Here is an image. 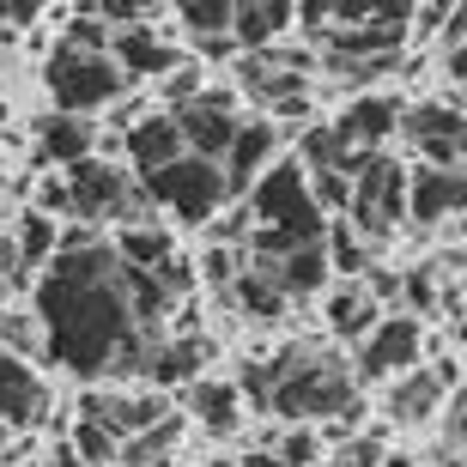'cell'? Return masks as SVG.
I'll list each match as a JSON object with an SVG mask.
<instances>
[{"label": "cell", "instance_id": "cell-30", "mask_svg": "<svg viewBox=\"0 0 467 467\" xmlns=\"http://www.w3.org/2000/svg\"><path fill=\"white\" fill-rule=\"evenodd\" d=\"M176 437H182V419H176V413H164V419H158V425H152L146 437L121 443V455H116V462H128V467H152V462H164V450H171Z\"/></svg>", "mask_w": 467, "mask_h": 467}, {"label": "cell", "instance_id": "cell-34", "mask_svg": "<svg viewBox=\"0 0 467 467\" xmlns=\"http://www.w3.org/2000/svg\"><path fill=\"white\" fill-rule=\"evenodd\" d=\"M304 182H310V201H316L322 219H328V213H347V201H352L347 171H304Z\"/></svg>", "mask_w": 467, "mask_h": 467}, {"label": "cell", "instance_id": "cell-2", "mask_svg": "<svg viewBox=\"0 0 467 467\" xmlns=\"http://www.w3.org/2000/svg\"><path fill=\"white\" fill-rule=\"evenodd\" d=\"M243 389L255 407H267L279 419H340L347 407H358L352 370L322 347H285L279 358L255 364L243 377Z\"/></svg>", "mask_w": 467, "mask_h": 467}, {"label": "cell", "instance_id": "cell-25", "mask_svg": "<svg viewBox=\"0 0 467 467\" xmlns=\"http://www.w3.org/2000/svg\"><path fill=\"white\" fill-rule=\"evenodd\" d=\"M194 419L207 425L213 437H231L243 425V395L231 389V382H194Z\"/></svg>", "mask_w": 467, "mask_h": 467}, {"label": "cell", "instance_id": "cell-20", "mask_svg": "<svg viewBox=\"0 0 467 467\" xmlns=\"http://www.w3.org/2000/svg\"><path fill=\"white\" fill-rule=\"evenodd\" d=\"M285 25H292L285 0H243V6H231V49H274V36Z\"/></svg>", "mask_w": 467, "mask_h": 467}, {"label": "cell", "instance_id": "cell-24", "mask_svg": "<svg viewBox=\"0 0 467 467\" xmlns=\"http://www.w3.org/2000/svg\"><path fill=\"white\" fill-rule=\"evenodd\" d=\"M201 364H207V340H158V347L146 352V364H140V377H152V382H189Z\"/></svg>", "mask_w": 467, "mask_h": 467}, {"label": "cell", "instance_id": "cell-3", "mask_svg": "<svg viewBox=\"0 0 467 467\" xmlns=\"http://www.w3.org/2000/svg\"><path fill=\"white\" fill-rule=\"evenodd\" d=\"M249 213H255L249 255H261V261H279V255H292V249L322 243V213L310 201V182H304V164L297 158H285V164H274V171L261 176Z\"/></svg>", "mask_w": 467, "mask_h": 467}, {"label": "cell", "instance_id": "cell-28", "mask_svg": "<svg viewBox=\"0 0 467 467\" xmlns=\"http://www.w3.org/2000/svg\"><path fill=\"white\" fill-rule=\"evenodd\" d=\"M55 237H61V225H55V219H43V213H25V219H18L13 255H18V274H25V279H31V267L55 261Z\"/></svg>", "mask_w": 467, "mask_h": 467}, {"label": "cell", "instance_id": "cell-23", "mask_svg": "<svg viewBox=\"0 0 467 467\" xmlns=\"http://www.w3.org/2000/svg\"><path fill=\"white\" fill-rule=\"evenodd\" d=\"M377 322H382V310L370 304V292H364L358 279H347L340 292H328V328L340 334V340H352V347H358Z\"/></svg>", "mask_w": 467, "mask_h": 467}, {"label": "cell", "instance_id": "cell-42", "mask_svg": "<svg viewBox=\"0 0 467 467\" xmlns=\"http://www.w3.org/2000/svg\"><path fill=\"white\" fill-rule=\"evenodd\" d=\"M43 6L36 0H0V25H36Z\"/></svg>", "mask_w": 467, "mask_h": 467}, {"label": "cell", "instance_id": "cell-33", "mask_svg": "<svg viewBox=\"0 0 467 467\" xmlns=\"http://www.w3.org/2000/svg\"><path fill=\"white\" fill-rule=\"evenodd\" d=\"M0 352L13 358H43V328L25 310H0Z\"/></svg>", "mask_w": 467, "mask_h": 467}, {"label": "cell", "instance_id": "cell-8", "mask_svg": "<svg viewBox=\"0 0 467 467\" xmlns=\"http://www.w3.org/2000/svg\"><path fill=\"white\" fill-rule=\"evenodd\" d=\"M304 73H310V49H255L237 61L243 91L279 116H304Z\"/></svg>", "mask_w": 467, "mask_h": 467}, {"label": "cell", "instance_id": "cell-31", "mask_svg": "<svg viewBox=\"0 0 467 467\" xmlns=\"http://www.w3.org/2000/svg\"><path fill=\"white\" fill-rule=\"evenodd\" d=\"M67 450H73V462H79V467H109L121 455V443L104 431V425L79 419V425H73V437H67Z\"/></svg>", "mask_w": 467, "mask_h": 467}, {"label": "cell", "instance_id": "cell-14", "mask_svg": "<svg viewBox=\"0 0 467 467\" xmlns=\"http://www.w3.org/2000/svg\"><path fill=\"white\" fill-rule=\"evenodd\" d=\"M462 201H467V182L462 171H431V164H419L407 176V213H413L419 225H443V219H462Z\"/></svg>", "mask_w": 467, "mask_h": 467}, {"label": "cell", "instance_id": "cell-44", "mask_svg": "<svg viewBox=\"0 0 467 467\" xmlns=\"http://www.w3.org/2000/svg\"><path fill=\"white\" fill-rule=\"evenodd\" d=\"M43 467H79V462H73V450H67V443H61V450H55V455H49V462H43Z\"/></svg>", "mask_w": 467, "mask_h": 467}, {"label": "cell", "instance_id": "cell-6", "mask_svg": "<svg viewBox=\"0 0 467 467\" xmlns=\"http://www.w3.org/2000/svg\"><path fill=\"white\" fill-rule=\"evenodd\" d=\"M43 86H49L61 116H86V109L116 104L121 91H128V79L116 73L109 55H79V49H61L55 43V55L43 61Z\"/></svg>", "mask_w": 467, "mask_h": 467}, {"label": "cell", "instance_id": "cell-35", "mask_svg": "<svg viewBox=\"0 0 467 467\" xmlns=\"http://www.w3.org/2000/svg\"><path fill=\"white\" fill-rule=\"evenodd\" d=\"M279 467H316V455H322V437L316 431H285L279 437V450H267Z\"/></svg>", "mask_w": 467, "mask_h": 467}, {"label": "cell", "instance_id": "cell-10", "mask_svg": "<svg viewBox=\"0 0 467 467\" xmlns=\"http://www.w3.org/2000/svg\"><path fill=\"white\" fill-rule=\"evenodd\" d=\"M164 116L176 121V140H182V152L189 158H207V164H219L231 146V134H237V104H231L225 91H201V98H189L182 109H164Z\"/></svg>", "mask_w": 467, "mask_h": 467}, {"label": "cell", "instance_id": "cell-27", "mask_svg": "<svg viewBox=\"0 0 467 467\" xmlns=\"http://www.w3.org/2000/svg\"><path fill=\"white\" fill-rule=\"evenodd\" d=\"M297 152H304V171H352V158H358L334 121H322V128H304Z\"/></svg>", "mask_w": 467, "mask_h": 467}, {"label": "cell", "instance_id": "cell-7", "mask_svg": "<svg viewBox=\"0 0 467 467\" xmlns=\"http://www.w3.org/2000/svg\"><path fill=\"white\" fill-rule=\"evenodd\" d=\"M140 194H146V201H164L182 225H207L213 213L225 207V176H219V164L182 152L176 164H164V171L146 176V182H140Z\"/></svg>", "mask_w": 467, "mask_h": 467}, {"label": "cell", "instance_id": "cell-45", "mask_svg": "<svg viewBox=\"0 0 467 467\" xmlns=\"http://www.w3.org/2000/svg\"><path fill=\"white\" fill-rule=\"evenodd\" d=\"M382 467H413V455H382Z\"/></svg>", "mask_w": 467, "mask_h": 467}, {"label": "cell", "instance_id": "cell-41", "mask_svg": "<svg viewBox=\"0 0 467 467\" xmlns=\"http://www.w3.org/2000/svg\"><path fill=\"white\" fill-rule=\"evenodd\" d=\"M31 213H43V219H55V213H67V182H55V176H43L36 182V207Z\"/></svg>", "mask_w": 467, "mask_h": 467}, {"label": "cell", "instance_id": "cell-46", "mask_svg": "<svg viewBox=\"0 0 467 467\" xmlns=\"http://www.w3.org/2000/svg\"><path fill=\"white\" fill-rule=\"evenodd\" d=\"M201 467H237V462H201Z\"/></svg>", "mask_w": 467, "mask_h": 467}, {"label": "cell", "instance_id": "cell-15", "mask_svg": "<svg viewBox=\"0 0 467 467\" xmlns=\"http://www.w3.org/2000/svg\"><path fill=\"white\" fill-rule=\"evenodd\" d=\"M109 61H116L121 79H164V73L182 67V55H176L164 36H152V25L116 31V36H109Z\"/></svg>", "mask_w": 467, "mask_h": 467}, {"label": "cell", "instance_id": "cell-18", "mask_svg": "<svg viewBox=\"0 0 467 467\" xmlns=\"http://www.w3.org/2000/svg\"><path fill=\"white\" fill-rule=\"evenodd\" d=\"M121 152H128V164H134V176L146 182L152 171H164V164H176L182 158V140H176V121L171 116H140L128 134H121Z\"/></svg>", "mask_w": 467, "mask_h": 467}, {"label": "cell", "instance_id": "cell-17", "mask_svg": "<svg viewBox=\"0 0 467 467\" xmlns=\"http://www.w3.org/2000/svg\"><path fill=\"white\" fill-rule=\"evenodd\" d=\"M43 407H49V389L36 382V370L25 358H13V352H0V425H6V431L36 425Z\"/></svg>", "mask_w": 467, "mask_h": 467}, {"label": "cell", "instance_id": "cell-13", "mask_svg": "<svg viewBox=\"0 0 467 467\" xmlns=\"http://www.w3.org/2000/svg\"><path fill=\"white\" fill-rule=\"evenodd\" d=\"M164 413H171V407H164L158 395H86V407H79V419L104 425L116 443H134V437H146Z\"/></svg>", "mask_w": 467, "mask_h": 467}, {"label": "cell", "instance_id": "cell-26", "mask_svg": "<svg viewBox=\"0 0 467 467\" xmlns=\"http://www.w3.org/2000/svg\"><path fill=\"white\" fill-rule=\"evenodd\" d=\"M231 285H237V304H243L249 316H285V310H292V304H285V292L274 285V274H267L255 255L243 261V274L231 279Z\"/></svg>", "mask_w": 467, "mask_h": 467}, {"label": "cell", "instance_id": "cell-5", "mask_svg": "<svg viewBox=\"0 0 467 467\" xmlns=\"http://www.w3.org/2000/svg\"><path fill=\"white\" fill-rule=\"evenodd\" d=\"M67 213L79 219V225H98V219H116V225H146V194L128 182V171L121 164H109V158H79V164H67Z\"/></svg>", "mask_w": 467, "mask_h": 467}, {"label": "cell", "instance_id": "cell-32", "mask_svg": "<svg viewBox=\"0 0 467 467\" xmlns=\"http://www.w3.org/2000/svg\"><path fill=\"white\" fill-rule=\"evenodd\" d=\"M182 31L194 36V43H219V36H231V6L225 0H194V6H182Z\"/></svg>", "mask_w": 467, "mask_h": 467}, {"label": "cell", "instance_id": "cell-22", "mask_svg": "<svg viewBox=\"0 0 467 467\" xmlns=\"http://www.w3.org/2000/svg\"><path fill=\"white\" fill-rule=\"evenodd\" d=\"M36 152L55 158V164H79V158H98V134L79 116H43L36 121Z\"/></svg>", "mask_w": 467, "mask_h": 467}, {"label": "cell", "instance_id": "cell-19", "mask_svg": "<svg viewBox=\"0 0 467 467\" xmlns=\"http://www.w3.org/2000/svg\"><path fill=\"white\" fill-rule=\"evenodd\" d=\"M340 134H347L352 152H382V140L400 128V104L395 98H358V104H347V116L334 121Z\"/></svg>", "mask_w": 467, "mask_h": 467}, {"label": "cell", "instance_id": "cell-43", "mask_svg": "<svg viewBox=\"0 0 467 467\" xmlns=\"http://www.w3.org/2000/svg\"><path fill=\"white\" fill-rule=\"evenodd\" d=\"M237 467H279V462H274V455H267V450H255V455H243Z\"/></svg>", "mask_w": 467, "mask_h": 467}, {"label": "cell", "instance_id": "cell-16", "mask_svg": "<svg viewBox=\"0 0 467 467\" xmlns=\"http://www.w3.org/2000/svg\"><path fill=\"white\" fill-rule=\"evenodd\" d=\"M443 389L455 395V364H437V370H407V377H395V389H389V419H395V425H425V419L437 413Z\"/></svg>", "mask_w": 467, "mask_h": 467}, {"label": "cell", "instance_id": "cell-38", "mask_svg": "<svg viewBox=\"0 0 467 467\" xmlns=\"http://www.w3.org/2000/svg\"><path fill=\"white\" fill-rule=\"evenodd\" d=\"M213 237H219V249H237V243L255 237V213H249V201H243V207H231L225 219L213 225Z\"/></svg>", "mask_w": 467, "mask_h": 467}, {"label": "cell", "instance_id": "cell-37", "mask_svg": "<svg viewBox=\"0 0 467 467\" xmlns=\"http://www.w3.org/2000/svg\"><path fill=\"white\" fill-rule=\"evenodd\" d=\"M437 292H443V285H437V267H431V261H425V267H413V274H400V297H407V304H419V310H431Z\"/></svg>", "mask_w": 467, "mask_h": 467}, {"label": "cell", "instance_id": "cell-40", "mask_svg": "<svg viewBox=\"0 0 467 467\" xmlns=\"http://www.w3.org/2000/svg\"><path fill=\"white\" fill-rule=\"evenodd\" d=\"M201 267H207V279H213V285H231V279L243 274V255H237V249H219V243H213Z\"/></svg>", "mask_w": 467, "mask_h": 467}, {"label": "cell", "instance_id": "cell-36", "mask_svg": "<svg viewBox=\"0 0 467 467\" xmlns=\"http://www.w3.org/2000/svg\"><path fill=\"white\" fill-rule=\"evenodd\" d=\"M382 431H358V437H347V443H340V455H334V462L340 467H382Z\"/></svg>", "mask_w": 467, "mask_h": 467}, {"label": "cell", "instance_id": "cell-9", "mask_svg": "<svg viewBox=\"0 0 467 467\" xmlns=\"http://www.w3.org/2000/svg\"><path fill=\"white\" fill-rule=\"evenodd\" d=\"M419 347H425V328H419L413 316H382L377 328L358 340V370L352 382H389V377H407L419 364Z\"/></svg>", "mask_w": 467, "mask_h": 467}, {"label": "cell", "instance_id": "cell-47", "mask_svg": "<svg viewBox=\"0 0 467 467\" xmlns=\"http://www.w3.org/2000/svg\"><path fill=\"white\" fill-rule=\"evenodd\" d=\"M0 455H6V425H0Z\"/></svg>", "mask_w": 467, "mask_h": 467}, {"label": "cell", "instance_id": "cell-29", "mask_svg": "<svg viewBox=\"0 0 467 467\" xmlns=\"http://www.w3.org/2000/svg\"><path fill=\"white\" fill-rule=\"evenodd\" d=\"M322 255H328V274H347V279H358L370 267V249L358 243L352 225H322Z\"/></svg>", "mask_w": 467, "mask_h": 467}, {"label": "cell", "instance_id": "cell-39", "mask_svg": "<svg viewBox=\"0 0 467 467\" xmlns=\"http://www.w3.org/2000/svg\"><path fill=\"white\" fill-rule=\"evenodd\" d=\"M164 98H171V109H182L189 98H201V67H176V73H164Z\"/></svg>", "mask_w": 467, "mask_h": 467}, {"label": "cell", "instance_id": "cell-48", "mask_svg": "<svg viewBox=\"0 0 467 467\" xmlns=\"http://www.w3.org/2000/svg\"><path fill=\"white\" fill-rule=\"evenodd\" d=\"M0 304H6V279H0Z\"/></svg>", "mask_w": 467, "mask_h": 467}, {"label": "cell", "instance_id": "cell-11", "mask_svg": "<svg viewBox=\"0 0 467 467\" xmlns=\"http://www.w3.org/2000/svg\"><path fill=\"white\" fill-rule=\"evenodd\" d=\"M400 134L425 152L431 171H462V104H413V109H400Z\"/></svg>", "mask_w": 467, "mask_h": 467}, {"label": "cell", "instance_id": "cell-1", "mask_svg": "<svg viewBox=\"0 0 467 467\" xmlns=\"http://www.w3.org/2000/svg\"><path fill=\"white\" fill-rule=\"evenodd\" d=\"M36 328L43 352L61 358L79 377H104V370H140L146 352L164 334H146L128 310V267L116 261L109 243L67 249L49 261V274L36 285Z\"/></svg>", "mask_w": 467, "mask_h": 467}, {"label": "cell", "instance_id": "cell-21", "mask_svg": "<svg viewBox=\"0 0 467 467\" xmlns=\"http://www.w3.org/2000/svg\"><path fill=\"white\" fill-rule=\"evenodd\" d=\"M261 261V255H255ZM267 274H274V285L285 292V304H297V297H316L322 285H328V255H322V243H310V249H292V255L279 261H261Z\"/></svg>", "mask_w": 467, "mask_h": 467}, {"label": "cell", "instance_id": "cell-12", "mask_svg": "<svg viewBox=\"0 0 467 467\" xmlns=\"http://www.w3.org/2000/svg\"><path fill=\"white\" fill-rule=\"evenodd\" d=\"M274 146H279L274 121H243L237 134H231L225 158H219L225 201H231V194H249V182H255V176H267V164H274Z\"/></svg>", "mask_w": 467, "mask_h": 467}, {"label": "cell", "instance_id": "cell-4", "mask_svg": "<svg viewBox=\"0 0 467 467\" xmlns=\"http://www.w3.org/2000/svg\"><path fill=\"white\" fill-rule=\"evenodd\" d=\"M347 182H352L347 213H352V231H358L364 249L382 243V237H395L400 213H407V171H400L389 152H358Z\"/></svg>", "mask_w": 467, "mask_h": 467}]
</instances>
